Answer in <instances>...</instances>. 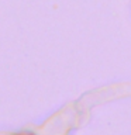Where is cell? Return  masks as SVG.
Returning <instances> with one entry per match:
<instances>
[{"instance_id": "cell-1", "label": "cell", "mask_w": 131, "mask_h": 135, "mask_svg": "<svg viewBox=\"0 0 131 135\" xmlns=\"http://www.w3.org/2000/svg\"><path fill=\"white\" fill-rule=\"evenodd\" d=\"M18 135H31V134H18Z\"/></svg>"}]
</instances>
